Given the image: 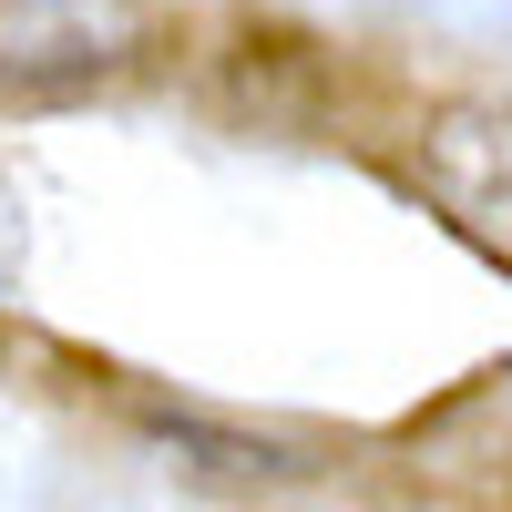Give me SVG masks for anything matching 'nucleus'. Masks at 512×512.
I'll return each mask as SVG.
<instances>
[{
	"instance_id": "1",
	"label": "nucleus",
	"mask_w": 512,
	"mask_h": 512,
	"mask_svg": "<svg viewBox=\"0 0 512 512\" xmlns=\"http://www.w3.org/2000/svg\"><path fill=\"white\" fill-rule=\"evenodd\" d=\"M164 41L154 0H0V82L11 93H93Z\"/></svg>"
},
{
	"instance_id": "2",
	"label": "nucleus",
	"mask_w": 512,
	"mask_h": 512,
	"mask_svg": "<svg viewBox=\"0 0 512 512\" xmlns=\"http://www.w3.org/2000/svg\"><path fill=\"white\" fill-rule=\"evenodd\" d=\"M410 185L441 205V226L461 246H482L492 267H512V103H441V113H420Z\"/></svg>"
},
{
	"instance_id": "3",
	"label": "nucleus",
	"mask_w": 512,
	"mask_h": 512,
	"mask_svg": "<svg viewBox=\"0 0 512 512\" xmlns=\"http://www.w3.org/2000/svg\"><path fill=\"white\" fill-rule=\"evenodd\" d=\"M154 441L185 461V472H216V482H297L308 472V451L287 441H246V431H216V420L195 410H154Z\"/></svg>"
}]
</instances>
